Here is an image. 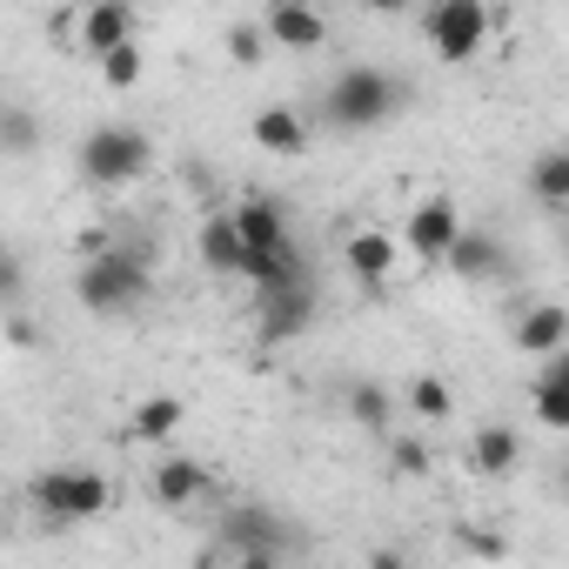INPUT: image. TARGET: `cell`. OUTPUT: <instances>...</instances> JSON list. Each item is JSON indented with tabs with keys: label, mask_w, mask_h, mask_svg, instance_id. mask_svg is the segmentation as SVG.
<instances>
[{
	"label": "cell",
	"mask_w": 569,
	"mask_h": 569,
	"mask_svg": "<svg viewBox=\"0 0 569 569\" xmlns=\"http://www.w3.org/2000/svg\"><path fill=\"white\" fill-rule=\"evenodd\" d=\"M154 296V268H148V254L141 248H94L81 268H74V302L88 309V316H128V309H141Z\"/></svg>",
	"instance_id": "obj_1"
},
{
	"label": "cell",
	"mask_w": 569,
	"mask_h": 569,
	"mask_svg": "<svg viewBox=\"0 0 569 569\" xmlns=\"http://www.w3.org/2000/svg\"><path fill=\"white\" fill-rule=\"evenodd\" d=\"M402 101H409V88H402L389 68L356 61V68H342V74L322 88V121H329L336 134H369V128L396 121Z\"/></svg>",
	"instance_id": "obj_2"
},
{
	"label": "cell",
	"mask_w": 569,
	"mask_h": 569,
	"mask_svg": "<svg viewBox=\"0 0 569 569\" xmlns=\"http://www.w3.org/2000/svg\"><path fill=\"white\" fill-rule=\"evenodd\" d=\"M28 496H34V509H41L54 529L94 522V516L114 509V482H108L101 469H88V462H54V469H41V476L28 482Z\"/></svg>",
	"instance_id": "obj_3"
},
{
	"label": "cell",
	"mask_w": 569,
	"mask_h": 569,
	"mask_svg": "<svg viewBox=\"0 0 569 569\" xmlns=\"http://www.w3.org/2000/svg\"><path fill=\"white\" fill-rule=\"evenodd\" d=\"M74 161H81V181H88V188H128V181H141V174H148L154 141H148L134 121H101V128H88V134H81Z\"/></svg>",
	"instance_id": "obj_4"
},
{
	"label": "cell",
	"mask_w": 569,
	"mask_h": 569,
	"mask_svg": "<svg viewBox=\"0 0 569 569\" xmlns=\"http://www.w3.org/2000/svg\"><path fill=\"white\" fill-rule=\"evenodd\" d=\"M422 41L436 48V61L462 68V61H476L482 41H489V8H482V0H442V8L422 14Z\"/></svg>",
	"instance_id": "obj_5"
},
{
	"label": "cell",
	"mask_w": 569,
	"mask_h": 569,
	"mask_svg": "<svg viewBox=\"0 0 569 569\" xmlns=\"http://www.w3.org/2000/svg\"><path fill=\"white\" fill-rule=\"evenodd\" d=\"M214 542H228L234 556H281L296 536H289V522H281L274 509H261V502H234V509L214 516Z\"/></svg>",
	"instance_id": "obj_6"
},
{
	"label": "cell",
	"mask_w": 569,
	"mask_h": 569,
	"mask_svg": "<svg viewBox=\"0 0 569 569\" xmlns=\"http://www.w3.org/2000/svg\"><path fill=\"white\" fill-rule=\"evenodd\" d=\"M402 241H409V254L416 261H449V248L462 241V208L449 201V194H422L416 208H409V228H402Z\"/></svg>",
	"instance_id": "obj_7"
},
{
	"label": "cell",
	"mask_w": 569,
	"mask_h": 569,
	"mask_svg": "<svg viewBox=\"0 0 569 569\" xmlns=\"http://www.w3.org/2000/svg\"><path fill=\"white\" fill-rule=\"evenodd\" d=\"M316 281H302V289H281V296H254V336L268 342V349H281V342H302L309 329H316Z\"/></svg>",
	"instance_id": "obj_8"
},
{
	"label": "cell",
	"mask_w": 569,
	"mask_h": 569,
	"mask_svg": "<svg viewBox=\"0 0 569 569\" xmlns=\"http://www.w3.org/2000/svg\"><path fill=\"white\" fill-rule=\"evenodd\" d=\"M68 34L81 41V54L108 61V54H121V48H141V41H134V34H141V14L121 8V0H94V8H81V14L68 21Z\"/></svg>",
	"instance_id": "obj_9"
},
{
	"label": "cell",
	"mask_w": 569,
	"mask_h": 569,
	"mask_svg": "<svg viewBox=\"0 0 569 569\" xmlns=\"http://www.w3.org/2000/svg\"><path fill=\"white\" fill-rule=\"evenodd\" d=\"M148 496H154L161 509H194V502L214 496V469L194 462V456H161V462L148 469Z\"/></svg>",
	"instance_id": "obj_10"
},
{
	"label": "cell",
	"mask_w": 569,
	"mask_h": 569,
	"mask_svg": "<svg viewBox=\"0 0 569 569\" xmlns=\"http://www.w3.org/2000/svg\"><path fill=\"white\" fill-rule=\"evenodd\" d=\"M261 34H268V48H281V54H316V48H329V14L296 8V0H274V8L261 14Z\"/></svg>",
	"instance_id": "obj_11"
},
{
	"label": "cell",
	"mask_w": 569,
	"mask_h": 569,
	"mask_svg": "<svg viewBox=\"0 0 569 569\" xmlns=\"http://www.w3.org/2000/svg\"><path fill=\"white\" fill-rule=\"evenodd\" d=\"M228 221H234V234L248 241V254L296 248V241H289V214H281V201H268V194H248V201H234V208H228Z\"/></svg>",
	"instance_id": "obj_12"
},
{
	"label": "cell",
	"mask_w": 569,
	"mask_h": 569,
	"mask_svg": "<svg viewBox=\"0 0 569 569\" xmlns=\"http://www.w3.org/2000/svg\"><path fill=\"white\" fill-rule=\"evenodd\" d=\"M456 281H502L509 274V248L489 234V228H462V241L449 248V261H442Z\"/></svg>",
	"instance_id": "obj_13"
},
{
	"label": "cell",
	"mask_w": 569,
	"mask_h": 569,
	"mask_svg": "<svg viewBox=\"0 0 569 569\" xmlns=\"http://www.w3.org/2000/svg\"><path fill=\"white\" fill-rule=\"evenodd\" d=\"M522 356H536V362H556L562 349H569V309L562 302H536V309H522V322H516V336H509Z\"/></svg>",
	"instance_id": "obj_14"
},
{
	"label": "cell",
	"mask_w": 569,
	"mask_h": 569,
	"mask_svg": "<svg viewBox=\"0 0 569 569\" xmlns=\"http://www.w3.org/2000/svg\"><path fill=\"white\" fill-rule=\"evenodd\" d=\"M396 234H382V228H356L349 241H342V268L362 281V289H382V281L396 274Z\"/></svg>",
	"instance_id": "obj_15"
},
{
	"label": "cell",
	"mask_w": 569,
	"mask_h": 569,
	"mask_svg": "<svg viewBox=\"0 0 569 569\" xmlns=\"http://www.w3.org/2000/svg\"><path fill=\"white\" fill-rule=\"evenodd\" d=\"M342 416L356 422V429H369V436H396V396L376 382V376H349L342 382Z\"/></svg>",
	"instance_id": "obj_16"
},
{
	"label": "cell",
	"mask_w": 569,
	"mask_h": 569,
	"mask_svg": "<svg viewBox=\"0 0 569 569\" xmlns=\"http://www.w3.org/2000/svg\"><path fill=\"white\" fill-rule=\"evenodd\" d=\"M516 462H522V429H509V422H482V429L469 436V469H476L482 482L516 476Z\"/></svg>",
	"instance_id": "obj_17"
},
{
	"label": "cell",
	"mask_w": 569,
	"mask_h": 569,
	"mask_svg": "<svg viewBox=\"0 0 569 569\" xmlns=\"http://www.w3.org/2000/svg\"><path fill=\"white\" fill-rule=\"evenodd\" d=\"M248 134H254L268 154H302V148H309V121H302V108H289V101H268Z\"/></svg>",
	"instance_id": "obj_18"
},
{
	"label": "cell",
	"mask_w": 569,
	"mask_h": 569,
	"mask_svg": "<svg viewBox=\"0 0 569 569\" xmlns=\"http://www.w3.org/2000/svg\"><path fill=\"white\" fill-rule=\"evenodd\" d=\"M194 248H201V261H208L214 274H248V241L234 234L228 214H208L201 234H194Z\"/></svg>",
	"instance_id": "obj_19"
},
{
	"label": "cell",
	"mask_w": 569,
	"mask_h": 569,
	"mask_svg": "<svg viewBox=\"0 0 569 569\" xmlns=\"http://www.w3.org/2000/svg\"><path fill=\"white\" fill-rule=\"evenodd\" d=\"M529 201L549 214H569V148H542L529 161Z\"/></svg>",
	"instance_id": "obj_20"
},
{
	"label": "cell",
	"mask_w": 569,
	"mask_h": 569,
	"mask_svg": "<svg viewBox=\"0 0 569 569\" xmlns=\"http://www.w3.org/2000/svg\"><path fill=\"white\" fill-rule=\"evenodd\" d=\"M181 416H188V409H181L174 396H148V402H134V416H128V436H134V442H168V436L181 429Z\"/></svg>",
	"instance_id": "obj_21"
},
{
	"label": "cell",
	"mask_w": 569,
	"mask_h": 569,
	"mask_svg": "<svg viewBox=\"0 0 569 569\" xmlns=\"http://www.w3.org/2000/svg\"><path fill=\"white\" fill-rule=\"evenodd\" d=\"M402 402H409V409H416L422 422H449V416H456V389H449L442 376H429V369H422V376H409Z\"/></svg>",
	"instance_id": "obj_22"
},
{
	"label": "cell",
	"mask_w": 569,
	"mask_h": 569,
	"mask_svg": "<svg viewBox=\"0 0 569 569\" xmlns=\"http://www.w3.org/2000/svg\"><path fill=\"white\" fill-rule=\"evenodd\" d=\"M529 409H536L542 429H569V389H562V382L536 376V382H529Z\"/></svg>",
	"instance_id": "obj_23"
},
{
	"label": "cell",
	"mask_w": 569,
	"mask_h": 569,
	"mask_svg": "<svg viewBox=\"0 0 569 569\" xmlns=\"http://www.w3.org/2000/svg\"><path fill=\"white\" fill-rule=\"evenodd\" d=\"M389 469H396L402 482L429 476V442H422V436H409V429H396V436H389Z\"/></svg>",
	"instance_id": "obj_24"
},
{
	"label": "cell",
	"mask_w": 569,
	"mask_h": 569,
	"mask_svg": "<svg viewBox=\"0 0 569 569\" xmlns=\"http://www.w3.org/2000/svg\"><path fill=\"white\" fill-rule=\"evenodd\" d=\"M34 141H41V128H34L28 108H0V148L21 161V154H34Z\"/></svg>",
	"instance_id": "obj_25"
},
{
	"label": "cell",
	"mask_w": 569,
	"mask_h": 569,
	"mask_svg": "<svg viewBox=\"0 0 569 569\" xmlns=\"http://www.w3.org/2000/svg\"><path fill=\"white\" fill-rule=\"evenodd\" d=\"M228 61H234V68H261V61H268L261 21H234V28H228Z\"/></svg>",
	"instance_id": "obj_26"
},
{
	"label": "cell",
	"mask_w": 569,
	"mask_h": 569,
	"mask_svg": "<svg viewBox=\"0 0 569 569\" xmlns=\"http://www.w3.org/2000/svg\"><path fill=\"white\" fill-rule=\"evenodd\" d=\"M101 81H108L114 94H128V88L141 81V48H121V54H108V61H101Z\"/></svg>",
	"instance_id": "obj_27"
},
{
	"label": "cell",
	"mask_w": 569,
	"mask_h": 569,
	"mask_svg": "<svg viewBox=\"0 0 569 569\" xmlns=\"http://www.w3.org/2000/svg\"><path fill=\"white\" fill-rule=\"evenodd\" d=\"M462 549H469V556H482V562H496L509 542H502V529H482V522H469V529H462Z\"/></svg>",
	"instance_id": "obj_28"
},
{
	"label": "cell",
	"mask_w": 569,
	"mask_h": 569,
	"mask_svg": "<svg viewBox=\"0 0 569 569\" xmlns=\"http://www.w3.org/2000/svg\"><path fill=\"white\" fill-rule=\"evenodd\" d=\"M369 569H409V556L389 549V542H376V549H369Z\"/></svg>",
	"instance_id": "obj_29"
},
{
	"label": "cell",
	"mask_w": 569,
	"mask_h": 569,
	"mask_svg": "<svg viewBox=\"0 0 569 569\" xmlns=\"http://www.w3.org/2000/svg\"><path fill=\"white\" fill-rule=\"evenodd\" d=\"M234 569H289L281 556H234Z\"/></svg>",
	"instance_id": "obj_30"
},
{
	"label": "cell",
	"mask_w": 569,
	"mask_h": 569,
	"mask_svg": "<svg viewBox=\"0 0 569 569\" xmlns=\"http://www.w3.org/2000/svg\"><path fill=\"white\" fill-rule=\"evenodd\" d=\"M542 376H549V382H562V389H569V349H562V356H556V362H542Z\"/></svg>",
	"instance_id": "obj_31"
},
{
	"label": "cell",
	"mask_w": 569,
	"mask_h": 569,
	"mask_svg": "<svg viewBox=\"0 0 569 569\" xmlns=\"http://www.w3.org/2000/svg\"><path fill=\"white\" fill-rule=\"evenodd\" d=\"M556 476H562V502H569V462H562V469H556Z\"/></svg>",
	"instance_id": "obj_32"
},
{
	"label": "cell",
	"mask_w": 569,
	"mask_h": 569,
	"mask_svg": "<svg viewBox=\"0 0 569 569\" xmlns=\"http://www.w3.org/2000/svg\"><path fill=\"white\" fill-rule=\"evenodd\" d=\"M562 248H569V228H562Z\"/></svg>",
	"instance_id": "obj_33"
}]
</instances>
